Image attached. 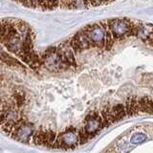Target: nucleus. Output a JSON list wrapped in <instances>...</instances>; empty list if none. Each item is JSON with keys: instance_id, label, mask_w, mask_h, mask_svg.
I'll use <instances>...</instances> for the list:
<instances>
[{"instance_id": "nucleus-1", "label": "nucleus", "mask_w": 153, "mask_h": 153, "mask_svg": "<svg viewBox=\"0 0 153 153\" xmlns=\"http://www.w3.org/2000/svg\"><path fill=\"white\" fill-rule=\"evenodd\" d=\"M0 44L32 69L42 66L41 56L33 50L32 29L26 22L9 18L0 20Z\"/></svg>"}, {"instance_id": "nucleus-2", "label": "nucleus", "mask_w": 153, "mask_h": 153, "mask_svg": "<svg viewBox=\"0 0 153 153\" xmlns=\"http://www.w3.org/2000/svg\"><path fill=\"white\" fill-rule=\"evenodd\" d=\"M42 66L52 72H57L60 70L67 69L65 64L63 63L61 56L57 51L56 47H52L45 51L41 56Z\"/></svg>"}, {"instance_id": "nucleus-3", "label": "nucleus", "mask_w": 153, "mask_h": 153, "mask_svg": "<svg viewBox=\"0 0 153 153\" xmlns=\"http://www.w3.org/2000/svg\"><path fill=\"white\" fill-rule=\"evenodd\" d=\"M108 24L112 31L115 40L133 36L134 23L129 19H110L108 20Z\"/></svg>"}, {"instance_id": "nucleus-4", "label": "nucleus", "mask_w": 153, "mask_h": 153, "mask_svg": "<svg viewBox=\"0 0 153 153\" xmlns=\"http://www.w3.org/2000/svg\"><path fill=\"white\" fill-rule=\"evenodd\" d=\"M84 30L89 36L92 47H105V30L102 24H91L89 26H86Z\"/></svg>"}, {"instance_id": "nucleus-5", "label": "nucleus", "mask_w": 153, "mask_h": 153, "mask_svg": "<svg viewBox=\"0 0 153 153\" xmlns=\"http://www.w3.org/2000/svg\"><path fill=\"white\" fill-rule=\"evenodd\" d=\"M57 146L61 148H73L80 143L79 131L75 128H69L62 132L56 139Z\"/></svg>"}, {"instance_id": "nucleus-6", "label": "nucleus", "mask_w": 153, "mask_h": 153, "mask_svg": "<svg viewBox=\"0 0 153 153\" xmlns=\"http://www.w3.org/2000/svg\"><path fill=\"white\" fill-rule=\"evenodd\" d=\"M103 126V120L102 115H100L96 112L90 113L85 119L84 126L82 131L87 135L89 138L93 137L95 134H97L100 129H102Z\"/></svg>"}, {"instance_id": "nucleus-7", "label": "nucleus", "mask_w": 153, "mask_h": 153, "mask_svg": "<svg viewBox=\"0 0 153 153\" xmlns=\"http://www.w3.org/2000/svg\"><path fill=\"white\" fill-rule=\"evenodd\" d=\"M33 126L32 123L25 122V120L19 123L17 126L14 127L11 136L20 142H29L33 138Z\"/></svg>"}, {"instance_id": "nucleus-8", "label": "nucleus", "mask_w": 153, "mask_h": 153, "mask_svg": "<svg viewBox=\"0 0 153 153\" xmlns=\"http://www.w3.org/2000/svg\"><path fill=\"white\" fill-rule=\"evenodd\" d=\"M57 51L61 56V59L63 63L65 64L66 68H70V67H76V52L70 45L69 41H66L56 47Z\"/></svg>"}, {"instance_id": "nucleus-9", "label": "nucleus", "mask_w": 153, "mask_h": 153, "mask_svg": "<svg viewBox=\"0 0 153 153\" xmlns=\"http://www.w3.org/2000/svg\"><path fill=\"white\" fill-rule=\"evenodd\" d=\"M69 43L76 53L80 52L82 50L89 49V48L92 47L89 36L84 29H82V30L79 31V33H76L69 40Z\"/></svg>"}, {"instance_id": "nucleus-10", "label": "nucleus", "mask_w": 153, "mask_h": 153, "mask_svg": "<svg viewBox=\"0 0 153 153\" xmlns=\"http://www.w3.org/2000/svg\"><path fill=\"white\" fill-rule=\"evenodd\" d=\"M56 133L52 130H47V129H39L36 133V136L33 137V142L36 145L45 146H56L57 147Z\"/></svg>"}, {"instance_id": "nucleus-11", "label": "nucleus", "mask_w": 153, "mask_h": 153, "mask_svg": "<svg viewBox=\"0 0 153 153\" xmlns=\"http://www.w3.org/2000/svg\"><path fill=\"white\" fill-rule=\"evenodd\" d=\"M153 33V28L149 24L145 23H135L134 24V32L133 36L140 38L143 42H147Z\"/></svg>"}, {"instance_id": "nucleus-12", "label": "nucleus", "mask_w": 153, "mask_h": 153, "mask_svg": "<svg viewBox=\"0 0 153 153\" xmlns=\"http://www.w3.org/2000/svg\"><path fill=\"white\" fill-rule=\"evenodd\" d=\"M0 62L1 63H6L9 66L10 65H16V66H23V62L18 59L17 57L13 56L4 49L3 46L0 44Z\"/></svg>"}, {"instance_id": "nucleus-13", "label": "nucleus", "mask_w": 153, "mask_h": 153, "mask_svg": "<svg viewBox=\"0 0 153 153\" xmlns=\"http://www.w3.org/2000/svg\"><path fill=\"white\" fill-rule=\"evenodd\" d=\"M108 111L113 123L120 121L126 116V111L123 104H117L113 107H108Z\"/></svg>"}, {"instance_id": "nucleus-14", "label": "nucleus", "mask_w": 153, "mask_h": 153, "mask_svg": "<svg viewBox=\"0 0 153 153\" xmlns=\"http://www.w3.org/2000/svg\"><path fill=\"white\" fill-rule=\"evenodd\" d=\"M124 108H126V115L128 116H133L136 115L139 112V106H138V98L136 97H130L126 100V104H124Z\"/></svg>"}, {"instance_id": "nucleus-15", "label": "nucleus", "mask_w": 153, "mask_h": 153, "mask_svg": "<svg viewBox=\"0 0 153 153\" xmlns=\"http://www.w3.org/2000/svg\"><path fill=\"white\" fill-rule=\"evenodd\" d=\"M138 106L140 112L153 114V100L149 97H143L138 99Z\"/></svg>"}, {"instance_id": "nucleus-16", "label": "nucleus", "mask_w": 153, "mask_h": 153, "mask_svg": "<svg viewBox=\"0 0 153 153\" xmlns=\"http://www.w3.org/2000/svg\"><path fill=\"white\" fill-rule=\"evenodd\" d=\"M100 24L102 25V27L104 28L105 30V48L107 50L111 49V47L114 44V41H115V38L114 36L112 33L111 29L109 27V24H108V20H105V21H102Z\"/></svg>"}, {"instance_id": "nucleus-17", "label": "nucleus", "mask_w": 153, "mask_h": 153, "mask_svg": "<svg viewBox=\"0 0 153 153\" xmlns=\"http://www.w3.org/2000/svg\"><path fill=\"white\" fill-rule=\"evenodd\" d=\"M147 140V136L145 133L142 132H137L134 133L130 138V143L132 145H139V143H142L143 142H146Z\"/></svg>"}, {"instance_id": "nucleus-18", "label": "nucleus", "mask_w": 153, "mask_h": 153, "mask_svg": "<svg viewBox=\"0 0 153 153\" xmlns=\"http://www.w3.org/2000/svg\"><path fill=\"white\" fill-rule=\"evenodd\" d=\"M128 146V143L124 138H121L116 142V145L113 146L118 153H126Z\"/></svg>"}]
</instances>
